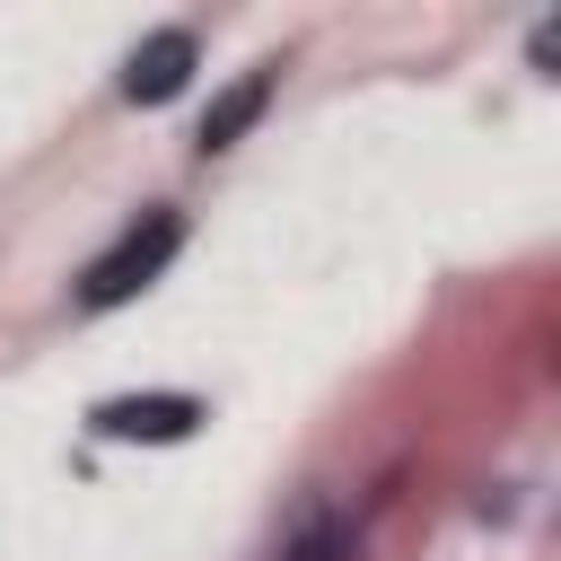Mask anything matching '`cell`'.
Returning <instances> with one entry per match:
<instances>
[{
	"label": "cell",
	"instance_id": "6da1fadb",
	"mask_svg": "<svg viewBox=\"0 0 561 561\" xmlns=\"http://www.w3.org/2000/svg\"><path fill=\"white\" fill-rule=\"evenodd\" d=\"M184 245V219L175 210H140L96 263H88V280H79V307H123V298H140L158 272H167V254Z\"/></svg>",
	"mask_w": 561,
	"mask_h": 561
},
{
	"label": "cell",
	"instance_id": "277c9868",
	"mask_svg": "<svg viewBox=\"0 0 561 561\" xmlns=\"http://www.w3.org/2000/svg\"><path fill=\"white\" fill-rule=\"evenodd\" d=\"M263 105H272V70H245V79H237V88H228V96L202 114V149H228V140H237V131H245Z\"/></svg>",
	"mask_w": 561,
	"mask_h": 561
},
{
	"label": "cell",
	"instance_id": "5b68a950",
	"mask_svg": "<svg viewBox=\"0 0 561 561\" xmlns=\"http://www.w3.org/2000/svg\"><path fill=\"white\" fill-rule=\"evenodd\" d=\"M280 561H351L342 517H333V508H307V517H298V535L280 543Z\"/></svg>",
	"mask_w": 561,
	"mask_h": 561
},
{
	"label": "cell",
	"instance_id": "3957f363",
	"mask_svg": "<svg viewBox=\"0 0 561 561\" xmlns=\"http://www.w3.org/2000/svg\"><path fill=\"white\" fill-rule=\"evenodd\" d=\"M202 421L193 394H123V403H96V430L105 438H184Z\"/></svg>",
	"mask_w": 561,
	"mask_h": 561
},
{
	"label": "cell",
	"instance_id": "7a4b0ae2",
	"mask_svg": "<svg viewBox=\"0 0 561 561\" xmlns=\"http://www.w3.org/2000/svg\"><path fill=\"white\" fill-rule=\"evenodd\" d=\"M184 70H193V35H184V26H158V35L123 61V96H131V105H158V96L184 88Z\"/></svg>",
	"mask_w": 561,
	"mask_h": 561
}]
</instances>
